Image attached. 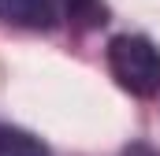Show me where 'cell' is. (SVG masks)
<instances>
[{"mask_svg":"<svg viewBox=\"0 0 160 156\" xmlns=\"http://www.w3.org/2000/svg\"><path fill=\"white\" fill-rule=\"evenodd\" d=\"M0 156H48V149L41 145L30 130L4 126L0 123Z\"/></svg>","mask_w":160,"mask_h":156,"instance_id":"3","label":"cell"},{"mask_svg":"<svg viewBox=\"0 0 160 156\" xmlns=\"http://www.w3.org/2000/svg\"><path fill=\"white\" fill-rule=\"evenodd\" d=\"M0 22L19 30H52L56 7L52 0H0Z\"/></svg>","mask_w":160,"mask_h":156,"instance_id":"2","label":"cell"},{"mask_svg":"<svg viewBox=\"0 0 160 156\" xmlns=\"http://www.w3.org/2000/svg\"><path fill=\"white\" fill-rule=\"evenodd\" d=\"M108 71L130 97H157L160 93V48L142 34H119L104 48Z\"/></svg>","mask_w":160,"mask_h":156,"instance_id":"1","label":"cell"}]
</instances>
